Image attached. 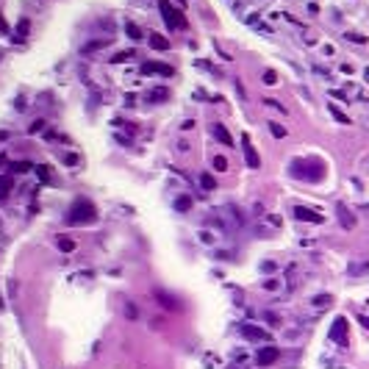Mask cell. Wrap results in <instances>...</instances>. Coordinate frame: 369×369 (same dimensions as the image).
I'll return each instance as SVG.
<instances>
[{
	"label": "cell",
	"instance_id": "16",
	"mask_svg": "<svg viewBox=\"0 0 369 369\" xmlns=\"http://www.w3.org/2000/svg\"><path fill=\"white\" fill-rule=\"evenodd\" d=\"M125 33H128V37L133 39V42H136V39H142V28L136 25V22H125Z\"/></svg>",
	"mask_w": 369,
	"mask_h": 369
},
{
	"label": "cell",
	"instance_id": "20",
	"mask_svg": "<svg viewBox=\"0 0 369 369\" xmlns=\"http://www.w3.org/2000/svg\"><path fill=\"white\" fill-rule=\"evenodd\" d=\"M128 58H136V53H133V50H122V53H117L111 61H114V64H122V61H128Z\"/></svg>",
	"mask_w": 369,
	"mask_h": 369
},
{
	"label": "cell",
	"instance_id": "28",
	"mask_svg": "<svg viewBox=\"0 0 369 369\" xmlns=\"http://www.w3.org/2000/svg\"><path fill=\"white\" fill-rule=\"evenodd\" d=\"M39 130H45V120H33L31 128H28V133H39Z\"/></svg>",
	"mask_w": 369,
	"mask_h": 369
},
{
	"label": "cell",
	"instance_id": "10",
	"mask_svg": "<svg viewBox=\"0 0 369 369\" xmlns=\"http://www.w3.org/2000/svg\"><path fill=\"white\" fill-rule=\"evenodd\" d=\"M147 100H150V103H161V100H170V89H166V86L150 89V92H147Z\"/></svg>",
	"mask_w": 369,
	"mask_h": 369
},
{
	"label": "cell",
	"instance_id": "12",
	"mask_svg": "<svg viewBox=\"0 0 369 369\" xmlns=\"http://www.w3.org/2000/svg\"><path fill=\"white\" fill-rule=\"evenodd\" d=\"M336 211H339V219H342V225H344V228H353V225H355V219L350 217L347 206H344V203H339V206H336Z\"/></svg>",
	"mask_w": 369,
	"mask_h": 369
},
{
	"label": "cell",
	"instance_id": "7",
	"mask_svg": "<svg viewBox=\"0 0 369 369\" xmlns=\"http://www.w3.org/2000/svg\"><path fill=\"white\" fill-rule=\"evenodd\" d=\"M294 217L297 219H303V222H322V214H317V211H311V208H306V206H297L294 208Z\"/></svg>",
	"mask_w": 369,
	"mask_h": 369
},
{
	"label": "cell",
	"instance_id": "33",
	"mask_svg": "<svg viewBox=\"0 0 369 369\" xmlns=\"http://www.w3.org/2000/svg\"><path fill=\"white\" fill-rule=\"evenodd\" d=\"M181 128H183V130H192V128H194V120H186V122L181 125Z\"/></svg>",
	"mask_w": 369,
	"mask_h": 369
},
{
	"label": "cell",
	"instance_id": "1",
	"mask_svg": "<svg viewBox=\"0 0 369 369\" xmlns=\"http://www.w3.org/2000/svg\"><path fill=\"white\" fill-rule=\"evenodd\" d=\"M94 219H97V208H94V203H89L83 197L75 200L70 214H67V225H92Z\"/></svg>",
	"mask_w": 369,
	"mask_h": 369
},
{
	"label": "cell",
	"instance_id": "2",
	"mask_svg": "<svg viewBox=\"0 0 369 369\" xmlns=\"http://www.w3.org/2000/svg\"><path fill=\"white\" fill-rule=\"evenodd\" d=\"M158 11H161V17H164V22H166V28H172V31H183L186 28V17L181 14V9H172V3L170 0H158Z\"/></svg>",
	"mask_w": 369,
	"mask_h": 369
},
{
	"label": "cell",
	"instance_id": "32",
	"mask_svg": "<svg viewBox=\"0 0 369 369\" xmlns=\"http://www.w3.org/2000/svg\"><path fill=\"white\" fill-rule=\"evenodd\" d=\"M347 39H350V42H366L364 37H361V33H347Z\"/></svg>",
	"mask_w": 369,
	"mask_h": 369
},
{
	"label": "cell",
	"instance_id": "14",
	"mask_svg": "<svg viewBox=\"0 0 369 369\" xmlns=\"http://www.w3.org/2000/svg\"><path fill=\"white\" fill-rule=\"evenodd\" d=\"M189 208H192V197L189 194H181V197L175 200V211H181V214H186Z\"/></svg>",
	"mask_w": 369,
	"mask_h": 369
},
{
	"label": "cell",
	"instance_id": "26",
	"mask_svg": "<svg viewBox=\"0 0 369 369\" xmlns=\"http://www.w3.org/2000/svg\"><path fill=\"white\" fill-rule=\"evenodd\" d=\"M330 114H333V117H336V120H339V122H344V125H347V122H350V117H347V114H342V111H339V109H336V106H330Z\"/></svg>",
	"mask_w": 369,
	"mask_h": 369
},
{
	"label": "cell",
	"instance_id": "24",
	"mask_svg": "<svg viewBox=\"0 0 369 369\" xmlns=\"http://www.w3.org/2000/svg\"><path fill=\"white\" fill-rule=\"evenodd\" d=\"M264 83H266V86H275V83H278V73H275V70H266V73H264Z\"/></svg>",
	"mask_w": 369,
	"mask_h": 369
},
{
	"label": "cell",
	"instance_id": "13",
	"mask_svg": "<svg viewBox=\"0 0 369 369\" xmlns=\"http://www.w3.org/2000/svg\"><path fill=\"white\" fill-rule=\"evenodd\" d=\"M11 189H14V181H11V175H0V200L9 197Z\"/></svg>",
	"mask_w": 369,
	"mask_h": 369
},
{
	"label": "cell",
	"instance_id": "22",
	"mask_svg": "<svg viewBox=\"0 0 369 369\" xmlns=\"http://www.w3.org/2000/svg\"><path fill=\"white\" fill-rule=\"evenodd\" d=\"M214 170L225 172V170H228V158H225V156H214Z\"/></svg>",
	"mask_w": 369,
	"mask_h": 369
},
{
	"label": "cell",
	"instance_id": "11",
	"mask_svg": "<svg viewBox=\"0 0 369 369\" xmlns=\"http://www.w3.org/2000/svg\"><path fill=\"white\" fill-rule=\"evenodd\" d=\"M214 136H217V139L219 142H222V145L225 147H230V145H233V139H230V133H228V128H225V125H214Z\"/></svg>",
	"mask_w": 369,
	"mask_h": 369
},
{
	"label": "cell",
	"instance_id": "4",
	"mask_svg": "<svg viewBox=\"0 0 369 369\" xmlns=\"http://www.w3.org/2000/svg\"><path fill=\"white\" fill-rule=\"evenodd\" d=\"M239 330H242V336H245V339H250V342H270V330H264L261 325L245 322Z\"/></svg>",
	"mask_w": 369,
	"mask_h": 369
},
{
	"label": "cell",
	"instance_id": "36",
	"mask_svg": "<svg viewBox=\"0 0 369 369\" xmlns=\"http://www.w3.org/2000/svg\"><path fill=\"white\" fill-rule=\"evenodd\" d=\"M364 75H366V81H369V70H366V73H364Z\"/></svg>",
	"mask_w": 369,
	"mask_h": 369
},
{
	"label": "cell",
	"instance_id": "23",
	"mask_svg": "<svg viewBox=\"0 0 369 369\" xmlns=\"http://www.w3.org/2000/svg\"><path fill=\"white\" fill-rule=\"evenodd\" d=\"M200 186H203V189H208V192H211V189L217 186V181H214L211 175H200Z\"/></svg>",
	"mask_w": 369,
	"mask_h": 369
},
{
	"label": "cell",
	"instance_id": "19",
	"mask_svg": "<svg viewBox=\"0 0 369 369\" xmlns=\"http://www.w3.org/2000/svg\"><path fill=\"white\" fill-rule=\"evenodd\" d=\"M266 125H270V130H272L275 139H283V136H286V128H283V125H278V122H266Z\"/></svg>",
	"mask_w": 369,
	"mask_h": 369
},
{
	"label": "cell",
	"instance_id": "31",
	"mask_svg": "<svg viewBox=\"0 0 369 369\" xmlns=\"http://www.w3.org/2000/svg\"><path fill=\"white\" fill-rule=\"evenodd\" d=\"M64 164H70V166H73V164H78V156H73V153H67V156H64Z\"/></svg>",
	"mask_w": 369,
	"mask_h": 369
},
{
	"label": "cell",
	"instance_id": "9",
	"mask_svg": "<svg viewBox=\"0 0 369 369\" xmlns=\"http://www.w3.org/2000/svg\"><path fill=\"white\" fill-rule=\"evenodd\" d=\"M156 300L161 303L166 311H178V300L172 294H166V291H156Z\"/></svg>",
	"mask_w": 369,
	"mask_h": 369
},
{
	"label": "cell",
	"instance_id": "34",
	"mask_svg": "<svg viewBox=\"0 0 369 369\" xmlns=\"http://www.w3.org/2000/svg\"><path fill=\"white\" fill-rule=\"evenodd\" d=\"M0 31H9V25H6V20H3V14H0Z\"/></svg>",
	"mask_w": 369,
	"mask_h": 369
},
{
	"label": "cell",
	"instance_id": "18",
	"mask_svg": "<svg viewBox=\"0 0 369 369\" xmlns=\"http://www.w3.org/2000/svg\"><path fill=\"white\" fill-rule=\"evenodd\" d=\"M37 175H39V181H42V183H50V181H53V178H50V166H47V164L37 166Z\"/></svg>",
	"mask_w": 369,
	"mask_h": 369
},
{
	"label": "cell",
	"instance_id": "15",
	"mask_svg": "<svg viewBox=\"0 0 369 369\" xmlns=\"http://www.w3.org/2000/svg\"><path fill=\"white\" fill-rule=\"evenodd\" d=\"M150 47H153V50H170V42H166L164 37H158V33H153V37H150Z\"/></svg>",
	"mask_w": 369,
	"mask_h": 369
},
{
	"label": "cell",
	"instance_id": "17",
	"mask_svg": "<svg viewBox=\"0 0 369 369\" xmlns=\"http://www.w3.org/2000/svg\"><path fill=\"white\" fill-rule=\"evenodd\" d=\"M31 170H33L31 161H14V164H11V172H20V175H22V172H31Z\"/></svg>",
	"mask_w": 369,
	"mask_h": 369
},
{
	"label": "cell",
	"instance_id": "30",
	"mask_svg": "<svg viewBox=\"0 0 369 369\" xmlns=\"http://www.w3.org/2000/svg\"><path fill=\"white\" fill-rule=\"evenodd\" d=\"M25 31H28V20H22V22H20V28H17V37H14V39H17V42L25 39Z\"/></svg>",
	"mask_w": 369,
	"mask_h": 369
},
{
	"label": "cell",
	"instance_id": "8",
	"mask_svg": "<svg viewBox=\"0 0 369 369\" xmlns=\"http://www.w3.org/2000/svg\"><path fill=\"white\" fill-rule=\"evenodd\" d=\"M245 161H247L250 170H258V166H261V158H258V153H255V147L250 145L247 136H245Z\"/></svg>",
	"mask_w": 369,
	"mask_h": 369
},
{
	"label": "cell",
	"instance_id": "5",
	"mask_svg": "<svg viewBox=\"0 0 369 369\" xmlns=\"http://www.w3.org/2000/svg\"><path fill=\"white\" fill-rule=\"evenodd\" d=\"M278 358H281V350L272 347V344H266V347L258 350V355H255V364H258V366H270V364H275Z\"/></svg>",
	"mask_w": 369,
	"mask_h": 369
},
{
	"label": "cell",
	"instance_id": "35",
	"mask_svg": "<svg viewBox=\"0 0 369 369\" xmlns=\"http://www.w3.org/2000/svg\"><path fill=\"white\" fill-rule=\"evenodd\" d=\"M361 319V325H364V328H369V317H358Z\"/></svg>",
	"mask_w": 369,
	"mask_h": 369
},
{
	"label": "cell",
	"instance_id": "21",
	"mask_svg": "<svg viewBox=\"0 0 369 369\" xmlns=\"http://www.w3.org/2000/svg\"><path fill=\"white\" fill-rule=\"evenodd\" d=\"M58 250H64V253H73V250H75V242H73V239H64V236H61V239H58Z\"/></svg>",
	"mask_w": 369,
	"mask_h": 369
},
{
	"label": "cell",
	"instance_id": "29",
	"mask_svg": "<svg viewBox=\"0 0 369 369\" xmlns=\"http://www.w3.org/2000/svg\"><path fill=\"white\" fill-rule=\"evenodd\" d=\"M264 106H270V109H278V111H283V114H286V106H281L278 100H272V97H266V100H264Z\"/></svg>",
	"mask_w": 369,
	"mask_h": 369
},
{
	"label": "cell",
	"instance_id": "27",
	"mask_svg": "<svg viewBox=\"0 0 369 369\" xmlns=\"http://www.w3.org/2000/svg\"><path fill=\"white\" fill-rule=\"evenodd\" d=\"M125 317H130V319H136L139 317V308L133 306V303H128V306H125Z\"/></svg>",
	"mask_w": 369,
	"mask_h": 369
},
{
	"label": "cell",
	"instance_id": "6",
	"mask_svg": "<svg viewBox=\"0 0 369 369\" xmlns=\"http://www.w3.org/2000/svg\"><path fill=\"white\" fill-rule=\"evenodd\" d=\"M330 342H339L342 347H347V319L339 317L330 328Z\"/></svg>",
	"mask_w": 369,
	"mask_h": 369
},
{
	"label": "cell",
	"instance_id": "3",
	"mask_svg": "<svg viewBox=\"0 0 369 369\" xmlns=\"http://www.w3.org/2000/svg\"><path fill=\"white\" fill-rule=\"evenodd\" d=\"M142 75H164V78H172L175 70L170 64H161V61H145L142 64Z\"/></svg>",
	"mask_w": 369,
	"mask_h": 369
},
{
	"label": "cell",
	"instance_id": "25",
	"mask_svg": "<svg viewBox=\"0 0 369 369\" xmlns=\"http://www.w3.org/2000/svg\"><path fill=\"white\" fill-rule=\"evenodd\" d=\"M330 303V294H319V297H314V308H325Z\"/></svg>",
	"mask_w": 369,
	"mask_h": 369
}]
</instances>
